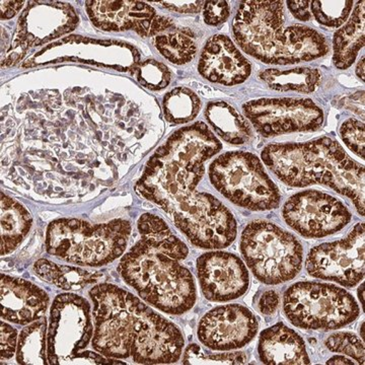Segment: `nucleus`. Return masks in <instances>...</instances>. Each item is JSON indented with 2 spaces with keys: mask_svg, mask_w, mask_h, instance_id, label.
I'll list each match as a JSON object with an SVG mask.
<instances>
[{
  "mask_svg": "<svg viewBox=\"0 0 365 365\" xmlns=\"http://www.w3.org/2000/svg\"><path fill=\"white\" fill-rule=\"evenodd\" d=\"M86 6L93 25L105 31L134 30L143 37H151L175 26L145 2L88 1Z\"/></svg>",
  "mask_w": 365,
  "mask_h": 365,
  "instance_id": "17",
  "label": "nucleus"
},
{
  "mask_svg": "<svg viewBox=\"0 0 365 365\" xmlns=\"http://www.w3.org/2000/svg\"><path fill=\"white\" fill-rule=\"evenodd\" d=\"M260 78L272 90L309 93L316 91L321 83L322 74L318 69L309 67L287 71L271 68L262 71Z\"/></svg>",
  "mask_w": 365,
  "mask_h": 365,
  "instance_id": "25",
  "label": "nucleus"
},
{
  "mask_svg": "<svg viewBox=\"0 0 365 365\" xmlns=\"http://www.w3.org/2000/svg\"><path fill=\"white\" fill-rule=\"evenodd\" d=\"M93 336L91 306L88 300L73 294L57 295L50 311L47 357L50 364L71 361L85 349Z\"/></svg>",
  "mask_w": 365,
  "mask_h": 365,
  "instance_id": "10",
  "label": "nucleus"
},
{
  "mask_svg": "<svg viewBox=\"0 0 365 365\" xmlns=\"http://www.w3.org/2000/svg\"><path fill=\"white\" fill-rule=\"evenodd\" d=\"M244 260L264 284L294 279L304 264V248L294 235L265 220L250 222L241 237Z\"/></svg>",
  "mask_w": 365,
  "mask_h": 365,
  "instance_id": "7",
  "label": "nucleus"
},
{
  "mask_svg": "<svg viewBox=\"0 0 365 365\" xmlns=\"http://www.w3.org/2000/svg\"><path fill=\"white\" fill-rule=\"evenodd\" d=\"M244 114L264 137L317 131L324 113L309 98H261L242 106Z\"/></svg>",
  "mask_w": 365,
  "mask_h": 365,
  "instance_id": "12",
  "label": "nucleus"
},
{
  "mask_svg": "<svg viewBox=\"0 0 365 365\" xmlns=\"http://www.w3.org/2000/svg\"><path fill=\"white\" fill-rule=\"evenodd\" d=\"M128 220L93 225L76 218H61L48 225V253L76 265L101 267L120 258L131 234Z\"/></svg>",
  "mask_w": 365,
  "mask_h": 365,
  "instance_id": "6",
  "label": "nucleus"
},
{
  "mask_svg": "<svg viewBox=\"0 0 365 365\" xmlns=\"http://www.w3.org/2000/svg\"><path fill=\"white\" fill-rule=\"evenodd\" d=\"M262 160L287 186L324 185L349 198L364 216V167L337 141L319 137L304 143L269 144L262 151Z\"/></svg>",
  "mask_w": 365,
  "mask_h": 365,
  "instance_id": "4",
  "label": "nucleus"
},
{
  "mask_svg": "<svg viewBox=\"0 0 365 365\" xmlns=\"http://www.w3.org/2000/svg\"><path fill=\"white\" fill-rule=\"evenodd\" d=\"M18 332L9 324L1 322V343H0V350H1V360L11 359L16 353L18 348Z\"/></svg>",
  "mask_w": 365,
  "mask_h": 365,
  "instance_id": "35",
  "label": "nucleus"
},
{
  "mask_svg": "<svg viewBox=\"0 0 365 365\" xmlns=\"http://www.w3.org/2000/svg\"><path fill=\"white\" fill-rule=\"evenodd\" d=\"M258 329V319L251 309L241 304H227L204 314L197 336L209 349L232 351L251 343Z\"/></svg>",
  "mask_w": 365,
  "mask_h": 365,
  "instance_id": "15",
  "label": "nucleus"
},
{
  "mask_svg": "<svg viewBox=\"0 0 365 365\" xmlns=\"http://www.w3.org/2000/svg\"><path fill=\"white\" fill-rule=\"evenodd\" d=\"M32 223V216L23 204L1 193V256L19 248Z\"/></svg>",
  "mask_w": 365,
  "mask_h": 365,
  "instance_id": "22",
  "label": "nucleus"
},
{
  "mask_svg": "<svg viewBox=\"0 0 365 365\" xmlns=\"http://www.w3.org/2000/svg\"><path fill=\"white\" fill-rule=\"evenodd\" d=\"M244 352L205 353L200 346L190 344L182 357L184 364H244L247 362Z\"/></svg>",
  "mask_w": 365,
  "mask_h": 365,
  "instance_id": "30",
  "label": "nucleus"
},
{
  "mask_svg": "<svg viewBox=\"0 0 365 365\" xmlns=\"http://www.w3.org/2000/svg\"><path fill=\"white\" fill-rule=\"evenodd\" d=\"M288 227L306 239H322L340 232L351 220V212L335 197L307 190L290 197L282 209Z\"/></svg>",
  "mask_w": 365,
  "mask_h": 365,
  "instance_id": "13",
  "label": "nucleus"
},
{
  "mask_svg": "<svg viewBox=\"0 0 365 365\" xmlns=\"http://www.w3.org/2000/svg\"><path fill=\"white\" fill-rule=\"evenodd\" d=\"M312 13L322 25L338 28L347 21L353 1H311Z\"/></svg>",
  "mask_w": 365,
  "mask_h": 365,
  "instance_id": "29",
  "label": "nucleus"
},
{
  "mask_svg": "<svg viewBox=\"0 0 365 365\" xmlns=\"http://www.w3.org/2000/svg\"><path fill=\"white\" fill-rule=\"evenodd\" d=\"M35 273L46 282L64 290H78L96 283L103 274L91 272L73 266L59 265L47 259H40L34 265Z\"/></svg>",
  "mask_w": 365,
  "mask_h": 365,
  "instance_id": "24",
  "label": "nucleus"
},
{
  "mask_svg": "<svg viewBox=\"0 0 365 365\" xmlns=\"http://www.w3.org/2000/svg\"><path fill=\"white\" fill-rule=\"evenodd\" d=\"M93 349L139 364H176L185 346L181 330L126 290L102 283L90 292Z\"/></svg>",
  "mask_w": 365,
  "mask_h": 365,
  "instance_id": "2",
  "label": "nucleus"
},
{
  "mask_svg": "<svg viewBox=\"0 0 365 365\" xmlns=\"http://www.w3.org/2000/svg\"><path fill=\"white\" fill-rule=\"evenodd\" d=\"M211 184L223 197L239 207L252 211L277 208L279 189L257 155L247 151H230L209 167Z\"/></svg>",
  "mask_w": 365,
  "mask_h": 365,
  "instance_id": "9",
  "label": "nucleus"
},
{
  "mask_svg": "<svg viewBox=\"0 0 365 365\" xmlns=\"http://www.w3.org/2000/svg\"><path fill=\"white\" fill-rule=\"evenodd\" d=\"M330 351L348 355L356 360L357 364H364V344L355 334L337 332L329 336L325 341Z\"/></svg>",
  "mask_w": 365,
  "mask_h": 365,
  "instance_id": "31",
  "label": "nucleus"
},
{
  "mask_svg": "<svg viewBox=\"0 0 365 365\" xmlns=\"http://www.w3.org/2000/svg\"><path fill=\"white\" fill-rule=\"evenodd\" d=\"M1 318L16 325H29L42 318L49 304L44 290L30 281L1 274Z\"/></svg>",
  "mask_w": 365,
  "mask_h": 365,
  "instance_id": "19",
  "label": "nucleus"
},
{
  "mask_svg": "<svg viewBox=\"0 0 365 365\" xmlns=\"http://www.w3.org/2000/svg\"><path fill=\"white\" fill-rule=\"evenodd\" d=\"M359 297L360 302H361V304H364V284H362L361 287H359Z\"/></svg>",
  "mask_w": 365,
  "mask_h": 365,
  "instance_id": "42",
  "label": "nucleus"
},
{
  "mask_svg": "<svg viewBox=\"0 0 365 365\" xmlns=\"http://www.w3.org/2000/svg\"><path fill=\"white\" fill-rule=\"evenodd\" d=\"M356 73L359 78L364 81V57L359 60V66L356 67Z\"/></svg>",
  "mask_w": 365,
  "mask_h": 365,
  "instance_id": "41",
  "label": "nucleus"
},
{
  "mask_svg": "<svg viewBox=\"0 0 365 365\" xmlns=\"http://www.w3.org/2000/svg\"><path fill=\"white\" fill-rule=\"evenodd\" d=\"M222 148L203 122L184 127L153 153L135 187L139 196L165 210L200 249L227 248L237 239V220L230 209L211 194L197 192L204 163Z\"/></svg>",
  "mask_w": 365,
  "mask_h": 365,
  "instance_id": "1",
  "label": "nucleus"
},
{
  "mask_svg": "<svg viewBox=\"0 0 365 365\" xmlns=\"http://www.w3.org/2000/svg\"><path fill=\"white\" fill-rule=\"evenodd\" d=\"M288 9L295 19L302 21H309L312 19L309 11L311 1H287Z\"/></svg>",
  "mask_w": 365,
  "mask_h": 365,
  "instance_id": "38",
  "label": "nucleus"
},
{
  "mask_svg": "<svg viewBox=\"0 0 365 365\" xmlns=\"http://www.w3.org/2000/svg\"><path fill=\"white\" fill-rule=\"evenodd\" d=\"M283 312L290 324L304 330H337L360 314L356 299L331 283L302 281L283 295Z\"/></svg>",
  "mask_w": 365,
  "mask_h": 365,
  "instance_id": "8",
  "label": "nucleus"
},
{
  "mask_svg": "<svg viewBox=\"0 0 365 365\" xmlns=\"http://www.w3.org/2000/svg\"><path fill=\"white\" fill-rule=\"evenodd\" d=\"M230 14L227 1H207L204 4V20L207 25L218 26L227 20Z\"/></svg>",
  "mask_w": 365,
  "mask_h": 365,
  "instance_id": "34",
  "label": "nucleus"
},
{
  "mask_svg": "<svg viewBox=\"0 0 365 365\" xmlns=\"http://www.w3.org/2000/svg\"><path fill=\"white\" fill-rule=\"evenodd\" d=\"M19 21L13 45L6 59L11 63L21 58L29 47L44 44L74 30L78 18L68 4L35 2L26 7Z\"/></svg>",
  "mask_w": 365,
  "mask_h": 365,
  "instance_id": "14",
  "label": "nucleus"
},
{
  "mask_svg": "<svg viewBox=\"0 0 365 365\" xmlns=\"http://www.w3.org/2000/svg\"><path fill=\"white\" fill-rule=\"evenodd\" d=\"M328 364H353L355 362H353L352 360L345 359L344 356H334L332 359H329L327 361Z\"/></svg>",
  "mask_w": 365,
  "mask_h": 365,
  "instance_id": "40",
  "label": "nucleus"
},
{
  "mask_svg": "<svg viewBox=\"0 0 365 365\" xmlns=\"http://www.w3.org/2000/svg\"><path fill=\"white\" fill-rule=\"evenodd\" d=\"M364 1H359L350 20L334 36L333 62L339 69L354 63L359 50L364 46Z\"/></svg>",
  "mask_w": 365,
  "mask_h": 365,
  "instance_id": "21",
  "label": "nucleus"
},
{
  "mask_svg": "<svg viewBox=\"0 0 365 365\" xmlns=\"http://www.w3.org/2000/svg\"><path fill=\"white\" fill-rule=\"evenodd\" d=\"M197 274L201 292L213 302L240 299L250 287L246 264L235 254L212 251L197 259Z\"/></svg>",
  "mask_w": 365,
  "mask_h": 365,
  "instance_id": "16",
  "label": "nucleus"
},
{
  "mask_svg": "<svg viewBox=\"0 0 365 365\" xmlns=\"http://www.w3.org/2000/svg\"><path fill=\"white\" fill-rule=\"evenodd\" d=\"M307 272L314 278L353 288L364 278V223H357L340 241L325 242L309 251Z\"/></svg>",
  "mask_w": 365,
  "mask_h": 365,
  "instance_id": "11",
  "label": "nucleus"
},
{
  "mask_svg": "<svg viewBox=\"0 0 365 365\" xmlns=\"http://www.w3.org/2000/svg\"><path fill=\"white\" fill-rule=\"evenodd\" d=\"M137 227L140 239L121 259L118 271L151 307L170 314L187 313L197 300L195 280L182 264L188 247L160 216L145 213Z\"/></svg>",
  "mask_w": 365,
  "mask_h": 365,
  "instance_id": "3",
  "label": "nucleus"
},
{
  "mask_svg": "<svg viewBox=\"0 0 365 365\" xmlns=\"http://www.w3.org/2000/svg\"><path fill=\"white\" fill-rule=\"evenodd\" d=\"M279 294L275 290H267L261 295L258 302L259 312L264 316H273L279 307Z\"/></svg>",
  "mask_w": 365,
  "mask_h": 365,
  "instance_id": "36",
  "label": "nucleus"
},
{
  "mask_svg": "<svg viewBox=\"0 0 365 365\" xmlns=\"http://www.w3.org/2000/svg\"><path fill=\"white\" fill-rule=\"evenodd\" d=\"M137 78L144 88L151 91H160L169 86L170 72L165 64L150 59L137 68Z\"/></svg>",
  "mask_w": 365,
  "mask_h": 365,
  "instance_id": "32",
  "label": "nucleus"
},
{
  "mask_svg": "<svg viewBox=\"0 0 365 365\" xmlns=\"http://www.w3.org/2000/svg\"><path fill=\"white\" fill-rule=\"evenodd\" d=\"M198 71L211 83L232 86L246 81L252 66L227 36L215 35L204 46Z\"/></svg>",
  "mask_w": 365,
  "mask_h": 365,
  "instance_id": "18",
  "label": "nucleus"
},
{
  "mask_svg": "<svg viewBox=\"0 0 365 365\" xmlns=\"http://www.w3.org/2000/svg\"><path fill=\"white\" fill-rule=\"evenodd\" d=\"M172 29L168 30L167 33L163 32L155 36L153 44L160 54L172 63L178 66L188 63L196 55L195 39L186 29L170 31Z\"/></svg>",
  "mask_w": 365,
  "mask_h": 365,
  "instance_id": "26",
  "label": "nucleus"
},
{
  "mask_svg": "<svg viewBox=\"0 0 365 365\" xmlns=\"http://www.w3.org/2000/svg\"><path fill=\"white\" fill-rule=\"evenodd\" d=\"M205 115L216 133L228 143L242 145L253 138L248 120L227 103H210L206 108Z\"/></svg>",
  "mask_w": 365,
  "mask_h": 365,
  "instance_id": "23",
  "label": "nucleus"
},
{
  "mask_svg": "<svg viewBox=\"0 0 365 365\" xmlns=\"http://www.w3.org/2000/svg\"><path fill=\"white\" fill-rule=\"evenodd\" d=\"M169 11L180 14H195L202 9V1H162Z\"/></svg>",
  "mask_w": 365,
  "mask_h": 365,
  "instance_id": "37",
  "label": "nucleus"
},
{
  "mask_svg": "<svg viewBox=\"0 0 365 365\" xmlns=\"http://www.w3.org/2000/svg\"><path fill=\"white\" fill-rule=\"evenodd\" d=\"M346 145L362 160L364 158V124L356 119L346 120L340 128Z\"/></svg>",
  "mask_w": 365,
  "mask_h": 365,
  "instance_id": "33",
  "label": "nucleus"
},
{
  "mask_svg": "<svg viewBox=\"0 0 365 365\" xmlns=\"http://www.w3.org/2000/svg\"><path fill=\"white\" fill-rule=\"evenodd\" d=\"M47 319L42 317L21 331L16 348V361L20 364H48L46 356Z\"/></svg>",
  "mask_w": 365,
  "mask_h": 365,
  "instance_id": "27",
  "label": "nucleus"
},
{
  "mask_svg": "<svg viewBox=\"0 0 365 365\" xmlns=\"http://www.w3.org/2000/svg\"><path fill=\"white\" fill-rule=\"evenodd\" d=\"M200 98L188 88H175L163 98L165 119L170 123L184 124L192 121L200 112Z\"/></svg>",
  "mask_w": 365,
  "mask_h": 365,
  "instance_id": "28",
  "label": "nucleus"
},
{
  "mask_svg": "<svg viewBox=\"0 0 365 365\" xmlns=\"http://www.w3.org/2000/svg\"><path fill=\"white\" fill-rule=\"evenodd\" d=\"M258 353L264 364H311L306 342L302 336L283 323H277L262 331Z\"/></svg>",
  "mask_w": 365,
  "mask_h": 365,
  "instance_id": "20",
  "label": "nucleus"
},
{
  "mask_svg": "<svg viewBox=\"0 0 365 365\" xmlns=\"http://www.w3.org/2000/svg\"><path fill=\"white\" fill-rule=\"evenodd\" d=\"M235 39L250 56L266 64L289 66L330 52L326 38L309 26H285L282 1L242 2L234 23Z\"/></svg>",
  "mask_w": 365,
  "mask_h": 365,
  "instance_id": "5",
  "label": "nucleus"
},
{
  "mask_svg": "<svg viewBox=\"0 0 365 365\" xmlns=\"http://www.w3.org/2000/svg\"><path fill=\"white\" fill-rule=\"evenodd\" d=\"M24 1H2L1 2V19L9 20L20 11L23 6Z\"/></svg>",
  "mask_w": 365,
  "mask_h": 365,
  "instance_id": "39",
  "label": "nucleus"
}]
</instances>
